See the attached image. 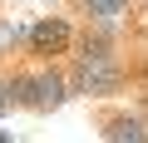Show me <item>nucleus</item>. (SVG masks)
<instances>
[{"mask_svg": "<svg viewBox=\"0 0 148 143\" xmlns=\"http://www.w3.org/2000/svg\"><path fill=\"white\" fill-rule=\"evenodd\" d=\"M69 99H114L128 94V64H64Z\"/></svg>", "mask_w": 148, "mask_h": 143, "instance_id": "nucleus-3", "label": "nucleus"}, {"mask_svg": "<svg viewBox=\"0 0 148 143\" xmlns=\"http://www.w3.org/2000/svg\"><path fill=\"white\" fill-rule=\"evenodd\" d=\"M15 109V89H10V64H0V114Z\"/></svg>", "mask_w": 148, "mask_h": 143, "instance_id": "nucleus-8", "label": "nucleus"}, {"mask_svg": "<svg viewBox=\"0 0 148 143\" xmlns=\"http://www.w3.org/2000/svg\"><path fill=\"white\" fill-rule=\"evenodd\" d=\"M64 5L84 15V25H104V30H119L133 15V0H64Z\"/></svg>", "mask_w": 148, "mask_h": 143, "instance_id": "nucleus-6", "label": "nucleus"}, {"mask_svg": "<svg viewBox=\"0 0 148 143\" xmlns=\"http://www.w3.org/2000/svg\"><path fill=\"white\" fill-rule=\"evenodd\" d=\"M74 35H79V25L69 15H40V20H30L20 59L25 64H64L69 49H74Z\"/></svg>", "mask_w": 148, "mask_h": 143, "instance_id": "nucleus-2", "label": "nucleus"}, {"mask_svg": "<svg viewBox=\"0 0 148 143\" xmlns=\"http://www.w3.org/2000/svg\"><path fill=\"white\" fill-rule=\"evenodd\" d=\"M25 35H30V20H20V15H0V64H15V59H20Z\"/></svg>", "mask_w": 148, "mask_h": 143, "instance_id": "nucleus-7", "label": "nucleus"}, {"mask_svg": "<svg viewBox=\"0 0 148 143\" xmlns=\"http://www.w3.org/2000/svg\"><path fill=\"white\" fill-rule=\"evenodd\" d=\"M64 64H123V44H119V30H104V25H84L74 35V49Z\"/></svg>", "mask_w": 148, "mask_h": 143, "instance_id": "nucleus-4", "label": "nucleus"}, {"mask_svg": "<svg viewBox=\"0 0 148 143\" xmlns=\"http://www.w3.org/2000/svg\"><path fill=\"white\" fill-rule=\"evenodd\" d=\"M10 89H15V109H30V114H54V109L69 104L64 64H25V59H15L10 64Z\"/></svg>", "mask_w": 148, "mask_h": 143, "instance_id": "nucleus-1", "label": "nucleus"}, {"mask_svg": "<svg viewBox=\"0 0 148 143\" xmlns=\"http://www.w3.org/2000/svg\"><path fill=\"white\" fill-rule=\"evenodd\" d=\"M99 123V138L104 143H148V114L143 109H123V104H109L94 114Z\"/></svg>", "mask_w": 148, "mask_h": 143, "instance_id": "nucleus-5", "label": "nucleus"}]
</instances>
